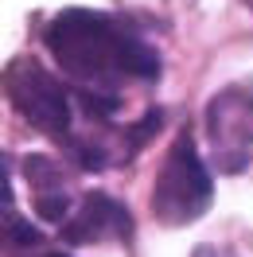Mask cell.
Returning a JSON list of instances; mask_svg holds the SVG:
<instances>
[{
  "label": "cell",
  "instance_id": "1",
  "mask_svg": "<svg viewBox=\"0 0 253 257\" xmlns=\"http://www.w3.org/2000/svg\"><path fill=\"white\" fill-rule=\"evenodd\" d=\"M43 43L74 90L121 94L133 82L160 78V51L129 20L109 12L66 8L47 24Z\"/></svg>",
  "mask_w": 253,
  "mask_h": 257
},
{
  "label": "cell",
  "instance_id": "2",
  "mask_svg": "<svg viewBox=\"0 0 253 257\" xmlns=\"http://www.w3.org/2000/svg\"><path fill=\"white\" fill-rule=\"evenodd\" d=\"M0 86L32 128L47 133L59 145H66L74 137V105H78L74 90H66L39 59H32V55L12 59L8 70L0 74Z\"/></svg>",
  "mask_w": 253,
  "mask_h": 257
},
{
  "label": "cell",
  "instance_id": "3",
  "mask_svg": "<svg viewBox=\"0 0 253 257\" xmlns=\"http://www.w3.org/2000/svg\"><path fill=\"white\" fill-rule=\"evenodd\" d=\"M214 199V183L206 172L203 156L195 148V137L187 128L179 133L168 148V160L156 176V191H152V214L164 226H187L203 218L206 207Z\"/></svg>",
  "mask_w": 253,
  "mask_h": 257
},
{
  "label": "cell",
  "instance_id": "4",
  "mask_svg": "<svg viewBox=\"0 0 253 257\" xmlns=\"http://www.w3.org/2000/svg\"><path fill=\"white\" fill-rule=\"evenodd\" d=\"M206 141L214 164L226 176L245 172L253 160V94L241 86H226L206 105Z\"/></svg>",
  "mask_w": 253,
  "mask_h": 257
},
{
  "label": "cell",
  "instance_id": "5",
  "mask_svg": "<svg viewBox=\"0 0 253 257\" xmlns=\"http://www.w3.org/2000/svg\"><path fill=\"white\" fill-rule=\"evenodd\" d=\"M133 238V214L117 199L101 191L82 195V203L63 222L66 245H94V241H129Z\"/></svg>",
  "mask_w": 253,
  "mask_h": 257
},
{
  "label": "cell",
  "instance_id": "6",
  "mask_svg": "<svg viewBox=\"0 0 253 257\" xmlns=\"http://www.w3.org/2000/svg\"><path fill=\"white\" fill-rule=\"evenodd\" d=\"M24 176H28L32 195H35V214L47 218V222H66V214H70V187H66L63 168L51 156L32 152L24 160Z\"/></svg>",
  "mask_w": 253,
  "mask_h": 257
},
{
  "label": "cell",
  "instance_id": "7",
  "mask_svg": "<svg viewBox=\"0 0 253 257\" xmlns=\"http://www.w3.org/2000/svg\"><path fill=\"white\" fill-rule=\"evenodd\" d=\"M43 245V234L24 214H16V203H0V249H24Z\"/></svg>",
  "mask_w": 253,
  "mask_h": 257
},
{
  "label": "cell",
  "instance_id": "8",
  "mask_svg": "<svg viewBox=\"0 0 253 257\" xmlns=\"http://www.w3.org/2000/svg\"><path fill=\"white\" fill-rule=\"evenodd\" d=\"M0 203H12V164L0 152Z\"/></svg>",
  "mask_w": 253,
  "mask_h": 257
},
{
  "label": "cell",
  "instance_id": "9",
  "mask_svg": "<svg viewBox=\"0 0 253 257\" xmlns=\"http://www.w3.org/2000/svg\"><path fill=\"white\" fill-rule=\"evenodd\" d=\"M195 257H237L234 249H222V245H199Z\"/></svg>",
  "mask_w": 253,
  "mask_h": 257
},
{
  "label": "cell",
  "instance_id": "10",
  "mask_svg": "<svg viewBox=\"0 0 253 257\" xmlns=\"http://www.w3.org/2000/svg\"><path fill=\"white\" fill-rule=\"evenodd\" d=\"M39 257H70V253H39Z\"/></svg>",
  "mask_w": 253,
  "mask_h": 257
},
{
  "label": "cell",
  "instance_id": "11",
  "mask_svg": "<svg viewBox=\"0 0 253 257\" xmlns=\"http://www.w3.org/2000/svg\"><path fill=\"white\" fill-rule=\"evenodd\" d=\"M241 4H245V8H249V12H253V0H241Z\"/></svg>",
  "mask_w": 253,
  "mask_h": 257
}]
</instances>
